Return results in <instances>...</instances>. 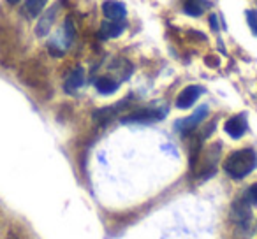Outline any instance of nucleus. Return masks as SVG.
I'll return each instance as SVG.
<instances>
[{
	"label": "nucleus",
	"instance_id": "1",
	"mask_svg": "<svg viewBox=\"0 0 257 239\" xmlns=\"http://www.w3.org/2000/svg\"><path fill=\"white\" fill-rule=\"evenodd\" d=\"M255 165H257L255 151L250 150V148H243V150H236L234 153H231L225 158L224 171L231 178L241 179L245 176H248L255 169Z\"/></svg>",
	"mask_w": 257,
	"mask_h": 239
},
{
	"label": "nucleus",
	"instance_id": "2",
	"mask_svg": "<svg viewBox=\"0 0 257 239\" xmlns=\"http://www.w3.org/2000/svg\"><path fill=\"white\" fill-rule=\"evenodd\" d=\"M166 116V111H159V109H141L136 113L125 116L121 122L123 123H148V122H155V120H162Z\"/></svg>",
	"mask_w": 257,
	"mask_h": 239
},
{
	"label": "nucleus",
	"instance_id": "3",
	"mask_svg": "<svg viewBox=\"0 0 257 239\" xmlns=\"http://www.w3.org/2000/svg\"><path fill=\"white\" fill-rule=\"evenodd\" d=\"M201 93H203L201 86H197V85L187 86L185 90L180 92L178 99H176V107H180V109H189V107H192L194 104H196V100L201 97Z\"/></svg>",
	"mask_w": 257,
	"mask_h": 239
},
{
	"label": "nucleus",
	"instance_id": "4",
	"mask_svg": "<svg viewBox=\"0 0 257 239\" xmlns=\"http://www.w3.org/2000/svg\"><path fill=\"white\" fill-rule=\"evenodd\" d=\"M102 13L109 22H125V6L118 0H106L102 4Z\"/></svg>",
	"mask_w": 257,
	"mask_h": 239
},
{
	"label": "nucleus",
	"instance_id": "5",
	"mask_svg": "<svg viewBox=\"0 0 257 239\" xmlns=\"http://www.w3.org/2000/svg\"><path fill=\"white\" fill-rule=\"evenodd\" d=\"M224 130L232 139H239L246 132V118L243 114H236V116L229 118L224 125Z\"/></svg>",
	"mask_w": 257,
	"mask_h": 239
},
{
	"label": "nucleus",
	"instance_id": "6",
	"mask_svg": "<svg viewBox=\"0 0 257 239\" xmlns=\"http://www.w3.org/2000/svg\"><path fill=\"white\" fill-rule=\"evenodd\" d=\"M206 114H208V107L206 106H201L199 109H197L196 113L192 114V116H189V118H185V120H182V122L178 123V127L182 129L183 134L192 132L194 129H197V127H199V123L203 122L204 118H206Z\"/></svg>",
	"mask_w": 257,
	"mask_h": 239
},
{
	"label": "nucleus",
	"instance_id": "7",
	"mask_svg": "<svg viewBox=\"0 0 257 239\" xmlns=\"http://www.w3.org/2000/svg\"><path fill=\"white\" fill-rule=\"evenodd\" d=\"M57 9H58V6H53V8L48 9V11L44 13L43 18L39 20V23H37V27H36V34L39 37L46 36V34L50 32L51 25H53V22H55V15H57Z\"/></svg>",
	"mask_w": 257,
	"mask_h": 239
},
{
	"label": "nucleus",
	"instance_id": "8",
	"mask_svg": "<svg viewBox=\"0 0 257 239\" xmlns=\"http://www.w3.org/2000/svg\"><path fill=\"white\" fill-rule=\"evenodd\" d=\"M83 83H85V72H83V69L81 67L74 69V71L67 76V79H65V85H64L65 92H67V93L76 92L78 88H81Z\"/></svg>",
	"mask_w": 257,
	"mask_h": 239
},
{
	"label": "nucleus",
	"instance_id": "9",
	"mask_svg": "<svg viewBox=\"0 0 257 239\" xmlns=\"http://www.w3.org/2000/svg\"><path fill=\"white\" fill-rule=\"evenodd\" d=\"M250 204L246 202V199L243 197L241 200H238V202L232 204V218H234V221H243V223H246V221L250 220Z\"/></svg>",
	"mask_w": 257,
	"mask_h": 239
},
{
	"label": "nucleus",
	"instance_id": "10",
	"mask_svg": "<svg viewBox=\"0 0 257 239\" xmlns=\"http://www.w3.org/2000/svg\"><path fill=\"white\" fill-rule=\"evenodd\" d=\"M206 8H208L206 0H185V2H183V11L189 16H194V18L203 15Z\"/></svg>",
	"mask_w": 257,
	"mask_h": 239
},
{
	"label": "nucleus",
	"instance_id": "11",
	"mask_svg": "<svg viewBox=\"0 0 257 239\" xmlns=\"http://www.w3.org/2000/svg\"><path fill=\"white\" fill-rule=\"evenodd\" d=\"M125 29V22H104L100 27V34L104 37H118Z\"/></svg>",
	"mask_w": 257,
	"mask_h": 239
},
{
	"label": "nucleus",
	"instance_id": "12",
	"mask_svg": "<svg viewBox=\"0 0 257 239\" xmlns=\"http://www.w3.org/2000/svg\"><path fill=\"white\" fill-rule=\"evenodd\" d=\"M95 88H97V92L102 93V95H109V93L116 92L118 83L113 81L111 78H99L95 81Z\"/></svg>",
	"mask_w": 257,
	"mask_h": 239
},
{
	"label": "nucleus",
	"instance_id": "13",
	"mask_svg": "<svg viewBox=\"0 0 257 239\" xmlns=\"http://www.w3.org/2000/svg\"><path fill=\"white\" fill-rule=\"evenodd\" d=\"M48 0H29L27 2V13H29V16H32V18H36V16L41 15V11L44 9V6H46Z\"/></svg>",
	"mask_w": 257,
	"mask_h": 239
},
{
	"label": "nucleus",
	"instance_id": "14",
	"mask_svg": "<svg viewBox=\"0 0 257 239\" xmlns=\"http://www.w3.org/2000/svg\"><path fill=\"white\" fill-rule=\"evenodd\" d=\"M245 15H246V23H248L250 30H252V34L257 37V11H252V9H248Z\"/></svg>",
	"mask_w": 257,
	"mask_h": 239
},
{
	"label": "nucleus",
	"instance_id": "15",
	"mask_svg": "<svg viewBox=\"0 0 257 239\" xmlns=\"http://www.w3.org/2000/svg\"><path fill=\"white\" fill-rule=\"evenodd\" d=\"M245 199H246V202H248L250 206H257V183H255V185H252L248 190H246Z\"/></svg>",
	"mask_w": 257,
	"mask_h": 239
},
{
	"label": "nucleus",
	"instance_id": "16",
	"mask_svg": "<svg viewBox=\"0 0 257 239\" xmlns=\"http://www.w3.org/2000/svg\"><path fill=\"white\" fill-rule=\"evenodd\" d=\"M210 25L213 30H218V22H217V15H211L210 16Z\"/></svg>",
	"mask_w": 257,
	"mask_h": 239
},
{
	"label": "nucleus",
	"instance_id": "17",
	"mask_svg": "<svg viewBox=\"0 0 257 239\" xmlns=\"http://www.w3.org/2000/svg\"><path fill=\"white\" fill-rule=\"evenodd\" d=\"M206 64H208V65H218L217 57H208V58H206Z\"/></svg>",
	"mask_w": 257,
	"mask_h": 239
},
{
	"label": "nucleus",
	"instance_id": "18",
	"mask_svg": "<svg viewBox=\"0 0 257 239\" xmlns=\"http://www.w3.org/2000/svg\"><path fill=\"white\" fill-rule=\"evenodd\" d=\"M9 4H16V2H20V0H8Z\"/></svg>",
	"mask_w": 257,
	"mask_h": 239
}]
</instances>
